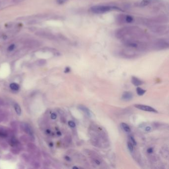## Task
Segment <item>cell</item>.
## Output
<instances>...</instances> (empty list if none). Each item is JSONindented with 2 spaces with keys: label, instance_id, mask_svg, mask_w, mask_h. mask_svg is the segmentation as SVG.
Masks as SVG:
<instances>
[{
  "label": "cell",
  "instance_id": "38",
  "mask_svg": "<svg viewBox=\"0 0 169 169\" xmlns=\"http://www.w3.org/2000/svg\"><path fill=\"white\" fill-rule=\"evenodd\" d=\"M150 129H151V128H150V127H149V126H148V127H147L146 128V131H150Z\"/></svg>",
  "mask_w": 169,
  "mask_h": 169
},
{
  "label": "cell",
  "instance_id": "25",
  "mask_svg": "<svg viewBox=\"0 0 169 169\" xmlns=\"http://www.w3.org/2000/svg\"><path fill=\"white\" fill-rule=\"evenodd\" d=\"M124 21L127 23H131L133 21V18L130 16H126L124 18Z\"/></svg>",
  "mask_w": 169,
  "mask_h": 169
},
{
  "label": "cell",
  "instance_id": "13",
  "mask_svg": "<svg viewBox=\"0 0 169 169\" xmlns=\"http://www.w3.org/2000/svg\"><path fill=\"white\" fill-rule=\"evenodd\" d=\"M22 158L24 159V160L26 162H31L32 161V158L31 157L26 154V153H24L22 155Z\"/></svg>",
  "mask_w": 169,
  "mask_h": 169
},
{
  "label": "cell",
  "instance_id": "11",
  "mask_svg": "<svg viewBox=\"0 0 169 169\" xmlns=\"http://www.w3.org/2000/svg\"><path fill=\"white\" fill-rule=\"evenodd\" d=\"M157 0H142L140 3V5L141 7H145L151 4L153 2H156Z\"/></svg>",
  "mask_w": 169,
  "mask_h": 169
},
{
  "label": "cell",
  "instance_id": "27",
  "mask_svg": "<svg viewBox=\"0 0 169 169\" xmlns=\"http://www.w3.org/2000/svg\"><path fill=\"white\" fill-rule=\"evenodd\" d=\"M15 48V45L13 44H11V45L9 46V47L8 48V50L10 52H11V51H13Z\"/></svg>",
  "mask_w": 169,
  "mask_h": 169
},
{
  "label": "cell",
  "instance_id": "10",
  "mask_svg": "<svg viewBox=\"0 0 169 169\" xmlns=\"http://www.w3.org/2000/svg\"><path fill=\"white\" fill-rule=\"evenodd\" d=\"M131 82L132 83L136 86H138L139 85H141L143 84V82L140 80V79H139L138 78L134 77V76H132V78H131Z\"/></svg>",
  "mask_w": 169,
  "mask_h": 169
},
{
  "label": "cell",
  "instance_id": "31",
  "mask_svg": "<svg viewBox=\"0 0 169 169\" xmlns=\"http://www.w3.org/2000/svg\"><path fill=\"white\" fill-rule=\"evenodd\" d=\"M130 140L132 141V144H133L134 145H136V142L135 140L134 139V138H133V137L130 136Z\"/></svg>",
  "mask_w": 169,
  "mask_h": 169
},
{
  "label": "cell",
  "instance_id": "1",
  "mask_svg": "<svg viewBox=\"0 0 169 169\" xmlns=\"http://www.w3.org/2000/svg\"><path fill=\"white\" fill-rule=\"evenodd\" d=\"M115 35L118 39L124 42L128 41H142L145 37V33L137 26H128L117 30Z\"/></svg>",
  "mask_w": 169,
  "mask_h": 169
},
{
  "label": "cell",
  "instance_id": "4",
  "mask_svg": "<svg viewBox=\"0 0 169 169\" xmlns=\"http://www.w3.org/2000/svg\"><path fill=\"white\" fill-rule=\"evenodd\" d=\"M150 29L154 33L160 34H165L168 32V27L165 25H152Z\"/></svg>",
  "mask_w": 169,
  "mask_h": 169
},
{
  "label": "cell",
  "instance_id": "35",
  "mask_svg": "<svg viewBox=\"0 0 169 169\" xmlns=\"http://www.w3.org/2000/svg\"><path fill=\"white\" fill-rule=\"evenodd\" d=\"M153 149L152 148H149L148 150H147V152L148 153H152L153 152Z\"/></svg>",
  "mask_w": 169,
  "mask_h": 169
},
{
  "label": "cell",
  "instance_id": "5",
  "mask_svg": "<svg viewBox=\"0 0 169 169\" xmlns=\"http://www.w3.org/2000/svg\"><path fill=\"white\" fill-rule=\"evenodd\" d=\"M35 35L40 37L48 39L49 40H55L56 37L52 34L45 31H38L35 33Z\"/></svg>",
  "mask_w": 169,
  "mask_h": 169
},
{
  "label": "cell",
  "instance_id": "2",
  "mask_svg": "<svg viewBox=\"0 0 169 169\" xmlns=\"http://www.w3.org/2000/svg\"><path fill=\"white\" fill-rule=\"evenodd\" d=\"M121 10L120 9L113 6H106V5H96L92 6L90 8V11L94 14H102L107 12H110L112 10Z\"/></svg>",
  "mask_w": 169,
  "mask_h": 169
},
{
  "label": "cell",
  "instance_id": "41",
  "mask_svg": "<svg viewBox=\"0 0 169 169\" xmlns=\"http://www.w3.org/2000/svg\"><path fill=\"white\" fill-rule=\"evenodd\" d=\"M75 168H76V169H78V167H73V169H75Z\"/></svg>",
  "mask_w": 169,
  "mask_h": 169
},
{
  "label": "cell",
  "instance_id": "18",
  "mask_svg": "<svg viewBox=\"0 0 169 169\" xmlns=\"http://www.w3.org/2000/svg\"><path fill=\"white\" fill-rule=\"evenodd\" d=\"M14 108H15V110L17 114L18 115H20L22 113V110L20 105L18 104H16L14 106Z\"/></svg>",
  "mask_w": 169,
  "mask_h": 169
},
{
  "label": "cell",
  "instance_id": "22",
  "mask_svg": "<svg viewBox=\"0 0 169 169\" xmlns=\"http://www.w3.org/2000/svg\"><path fill=\"white\" fill-rule=\"evenodd\" d=\"M20 139H21V140L23 142H28V141H30V137L29 136H26V135H22V136L20 137Z\"/></svg>",
  "mask_w": 169,
  "mask_h": 169
},
{
  "label": "cell",
  "instance_id": "39",
  "mask_svg": "<svg viewBox=\"0 0 169 169\" xmlns=\"http://www.w3.org/2000/svg\"><path fill=\"white\" fill-rule=\"evenodd\" d=\"M95 162L97 163V164H98V165H99L100 164V162L99 161H97V160H95Z\"/></svg>",
  "mask_w": 169,
  "mask_h": 169
},
{
  "label": "cell",
  "instance_id": "30",
  "mask_svg": "<svg viewBox=\"0 0 169 169\" xmlns=\"http://www.w3.org/2000/svg\"><path fill=\"white\" fill-rule=\"evenodd\" d=\"M67 0H57V2L59 5H62L65 3Z\"/></svg>",
  "mask_w": 169,
  "mask_h": 169
},
{
  "label": "cell",
  "instance_id": "34",
  "mask_svg": "<svg viewBox=\"0 0 169 169\" xmlns=\"http://www.w3.org/2000/svg\"><path fill=\"white\" fill-rule=\"evenodd\" d=\"M4 118H5V117L4 116H3L2 115H0V122H1L2 121H4Z\"/></svg>",
  "mask_w": 169,
  "mask_h": 169
},
{
  "label": "cell",
  "instance_id": "40",
  "mask_svg": "<svg viewBox=\"0 0 169 169\" xmlns=\"http://www.w3.org/2000/svg\"><path fill=\"white\" fill-rule=\"evenodd\" d=\"M2 113H3V111H2V110L0 109V114H2Z\"/></svg>",
  "mask_w": 169,
  "mask_h": 169
},
{
  "label": "cell",
  "instance_id": "7",
  "mask_svg": "<svg viewBox=\"0 0 169 169\" xmlns=\"http://www.w3.org/2000/svg\"><path fill=\"white\" fill-rule=\"evenodd\" d=\"M21 127L22 129L26 132V133L28 134L29 135H33L32 130L31 128V127L29 126V124L26 123H22L21 124Z\"/></svg>",
  "mask_w": 169,
  "mask_h": 169
},
{
  "label": "cell",
  "instance_id": "28",
  "mask_svg": "<svg viewBox=\"0 0 169 169\" xmlns=\"http://www.w3.org/2000/svg\"><path fill=\"white\" fill-rule=\"evenodd\" d=\"M68 124L71 127H74L75 126V123L73 121H69Z\"/></svg>",
  "mask_w": 169,
  "mask_h": 169
},
{
  "label": "cell",
  "instance_id": "36",
  "mask_svg": "<svg viewBox=\"0 0 169 169\" xmlns=\"http://www.w3.org/2000/svg\"><path fill=\"white\" fill-rule=\"evenodd\" d=\"M70 71V68L67 67V68H66V70H65V72L68 73V72H69Z\"/></svg>",
  "mask_w": 169,
  "mask_h": 169
},
{
  "label": "cell",
  "instance_id": "32",
  "mask_svg": "<svg viewBox=\"0 0 169 169\" xmlns=\"http://www.w3.org/2000/svg\"><path fill=\"white\" fill-rule=\"evenodd\" d=\"M51 117L52 119L53 120H55L57 118V115L55 114V113H52L51 115Z\"/></svg>",
  "mask_w": 169,
  "mask_h": 169
},
{
  "label": "cell",
  "instance_id": "23",
  "mask_svg": "<svg viewBox=\"0 0 169 169\" xmlns=\"http://www.w3.org/2000/svg\"><path fill=\"white\" fill-rule=\"evenodd\" d=\"M11 125L14 130H17L18 129V123L16 121H12L11 122Z\"/></svg>",
  "mask_w": 169,
  "mask_h": 169
},
{
  "label": "cell",
  "instance_id": "42",
  "mask_svg": "<svg viewBox=\"0 0 169 169\" xmlns=\"http://www.w3.org/2000/svg\"><path fill=\"white\" fill-rule=\"evenodd\" d=\"M1 1H0V6H1Z\"/></svg>",
  "mask_w": 169,
  "mask_h": 169
},
{
  "label": "cell",
  "instance_id": "9",
  "mask_svg": "<svg viewBox=\"0 0 169 169\" xmlns=\"http://www.w3.org/2000/svg\"><path fill=\"white\" fill-rule=\"evenodd\" d=\"M78 108L83 111L85 114H86V115L89 117V118H91L92 116V112L90 111V110L88 108H87L86 107L83 106V105H79L78 106Z\"/></svg>",
  "mask_w": 169,
  "mask_h": 169
},
{
  "label": "cell",
  "instance_id": "29",
  "mask_svg": "<svg viewBox=\"0 0 169 169\" xmlns=\"http://www.w3.org/2000/svg\"><path fill=\"white\" fill-rule=\"evenodd\" d=\"M0 145H1L4 149H6L8 147L7 144L5 142H1V143H0Z\"/></svg>",
  "mask_w": 169,
  "mask_h": 169
},
{
  "label": "cell",
  "instance_id": "12",
  "mask_svg": "<svg viewBox=\"0 0 169 169\" xmlns=\"http://www.w3.org/2000/svg\"><path fill=\"white\" fill-rule=\"evenodd\" d=\"M8 143L11 146L13 147L16 146L20 143L19 141L14 137H12L11 138L9 139L8 140Z\"/></svg>",
  "mask_w": 169,
  "mask_h": 169
},
{
  "label": "cell",
  "instance_id": "21",
  "mask_svg": "<svg viewBox=\"0 0 169 169\" xmlns=\"http://www.w3.org/2000/svg\"><path fill=\"white\" fill-rule=\"evenodd\" d=\"M31 164L32 165V166L35 168H37V169H38L39 168H40L41 167V164L37 161H32L31 162Z\"/></svg>",
  "mask_w": 169,
  "mask_h": 169
},
{
  "label": "cell",
  "instance_id": "19",
  "mask_svg": "<svg viewBox=\"0 0 169 169\" xmlns=\"http://www.w3.org/2000/svg\"><path fill=\"white\" fill-rule=\"evenodd\" d=\"M27 147L31 150L33 151H36L37 149V147L36 146V145L32 143H28L27 144Z\"/></svg>",
  "mask_w": 169,
  "mask_h": 169
},
{
  "label": "cell",
  "instance_id": "6",
  "mask_svg": "<svg viewBox=\"0 0 169 169\" xmlns=\"http://www.w3.org/2000/svg\"><path fill=\"white\" fill-rule=\"evenodd\" d=\"M134 107L139 110L147 111V112H153V113H158V112L153 108L142 104H135L134 105Z\"/></svg>",
  "mask_w": 169,
  "mask_h": 169
},
{
  "label": "cell",
  "instance_id": "8",
  "mask_svg": "<svg viewBox=\"0 0 169 169\" xmlns=\"http://www.w3.org/2000/svg\"><path fill=\"white\" fill-rule=\"evenodd\" d=\"M133 98V95L132 93L128 91L124 92L121 96V99L124 101H130Z\"/></svg>",
  "mask_w": 169,
  "mask_h": 169
},
{
  "label": "cell",
  "instance_id": "33",
  "mask_svg": "<svg viewBox=\"0 0 169 169\" xmlns=\"http://www.w3.org/2000/svg\"><path fill=\"white\" fill-rule=\"evenodd\" d=\"M4 105V101L3 99L0 98V106H2Z\"/></svg>",
  "mask_w": 169,
  "mask_h": 169
},
{
  "label": "cell",
  "instance_id": "3",
  "mask_svg": "<svg viewBox=\"0 0 169 169\" xmlns=\"http://www.w3.org/2000/svg\"><path fill=\"white\" fill-rule=\"evenodd\" d=\"M169 46V43L168 40L165 39H158L153 41L152 46L157 50H161L168 48Z\"/></svg>",
  "mask_w": 169,
  "mask_h": 169
},
{
  "label": "cell",
  "instance_id": "17",
  "mask_svg": "<svg viewBox=\"0 0 169 169\" xmlns=\"http://www.w3.org/2000/svg\"><path fill=\"white\" fill-rule=\"evenodd\" d=\"M20 149L17 147V146H15V147H13L11 149V152L13 154H15V155H18L20 153Z\"/></svg>",
  "mask_w": 169,
  "mask_h": 169
},
{
  "label": "cell",
  "instance_id": "37",
  "mask_svg": "<svg viewBox=\"0 0 169 169\" xmlns=\"http://www.w3.org/2000/svg\"><path fill=\"white\" fill-rule=\"evenodd\" d=\"M65 159H66L67 161H70V160H71L70 158L69 157H68V156H66V157H65Z\"/></svg>",
  "mask_w": 169,
  "mask_h": 169
},
{
  "label": "cell",
  "instance_id": "20",
  "mask_svg": "<svg viewBox=\"0 0 169 169\" xmlns=\"http://www.w3.org/2000/svg\"><path fill=\"white\" fill-rule=\"evenodd\" d=\"M136 92L138 95L142 96V95L144 94V93L146 92V91L145 90L143 89L142 88L138 87L136 88Z\"/></svg>",
  "mask_w": 169,
  "mask_h": 169
},
{
  "label": "cell",
  "instance_id": "14",
  "mask_svg": "<svg viewBox=\"0 0 169 169\" xmlns=\"http://www.w3.org/2000/svg\"><path fill=\"white\" fill-rule=\"evenodd\" d=\"M8 131L4 129H0V137L6 138L8 136Z\"/></svg>",
  "mask_w": 169,
  "mask_h": 169
},
{
  "label": "cell",
  "instance_id": "16",
  "mask_svg": "<svg viewBox=\"0 0 169 169\" xmlns=\"http://www.w3.org/2000/svg\"><path fill=\"white\" fill-rule=\"evenodd\" d=\"M10 88L12 90H15V91H17L19 90L20 89V86L18 84L16 83H12L10 84Z\"/></svg>",
  "mask_w": 169,
  "mask_h": 169
},
{
  "label": "cell",
  "instance_id": "24",
  "mask_svg": "<svg viewBox=\"0 0 169 169\" xmlns=\"http://www.w3.org/2000/svg\"><path fill=\"white\" fill-rule=\"evenodd\" d=\"M46 60L45 59H40L37 62V65L39 66H43L46 64Z\"/></svg>",
  "mask_w": 169,
  "mask_h": 169
},
{
  "label": "cell",
  "instance_id": "15",
  "mask_svg": "<svg viewBox=\"0 0 169 169\" xmlns=\"http://www.w3.org/2000/svg\"><path fill=\"white\" fill-rule=\"evenodd\" d=\"M121 127L122 128V129L124 131H125L126 132H129L130 131V128L126 123H124V122H122L121 124Z\"/></svg>",
  "mask_w": 169,
  "mask_h": 169
},
{
  "label": "cell",
  "instance_id": "26",
  "mask_svg": "<svg viewBox=\"0 0 169 169\" xmlns=\"http://www.w3.org/2000/svg\"><path fill=\"white\" fill-rule=\"evenodd\" d=\"M127 147H128V148L129 149V150L130 151V152H132L133 150V144L131 143V142H128L127 143Z\"/></svg>",
  "mask_w": 169,
  "mask_h": 169
}]
</instances>
